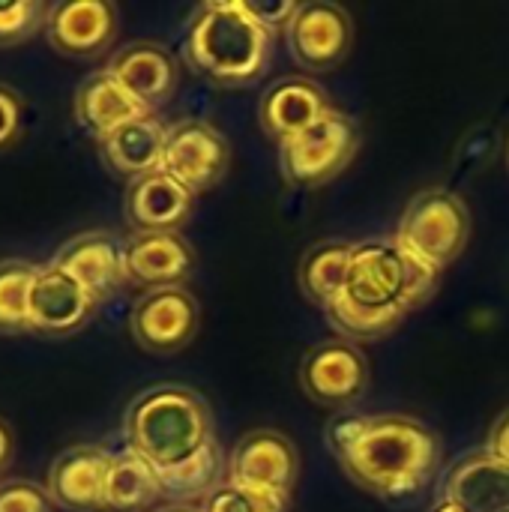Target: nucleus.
Segmentation results:
<instances>
[{
    "mask_svg": "<svg viewBox=\"0 0 509 512\" xmlns=\"http://www.w3.org/2000/svg\"><path fill=\"white\" fill-rule=\"evenodd\" d=\"M435 279L438 276L414 261L396 237L354 243L345 288L327 309V318L348 342L381 339L432 294Z\"/></svg>",
    "mask_w": 509,
    "mask_h": 512,
    "instance_id": "1",
    "label": "nucleus"
},
{
    "mask_svg": "<svg viewBox=\"0 0 509 512\" xmlns=\"http://www.w3.org/2000/svg\"><path fill=\"white\" fill-rule=\"evenodd\" d=\"M273 54V36L249 15L243 0H210L195 9L183 36L189 69L219 87L258 81Z\"/></svg>",
    "mask_w": 509,
    "mask_h": 512,
    "instance_id": "2",
    "label": "nucleus"
},
{
    "mask_svg": "<svg viewBox=\"0 0 509 512\" xmlns=\"http://www.w3.org/2000/svg\"><path fill=\"white\" fill-rule=\"evenodd\" d=\"M438 438L405 414L372 417L360 444L339 459L348 480L375 498L399 501L417 495L435 474Z\"/></svg>",
    "mask_w": 509,
    "mask_h": 512,
    "instance_id": "3",
    "label": "nucleus"
},
{
    "mask_svg": "<svg viewBox=\"0 0 509 512\" xmlns=\"http://www.w3.org/2000/svg\"><path fill=\"white\" fill-rule=\"evenodd\" d=\"M126 444L159 474L201 456L213 438L207 402L183 384H159L132 399L123 420Z\"/></svg>",
    "mask_w": 509,
    "mask_h": 512,
    "instance_id": "4",
    "label": "nucleus"
},
{
    "mask_svg": "<svg viewBox=\"0 0 509 512\" xmlns=\"http://www.w3.org/2000/svg\"><path fill=\"white\" fill-rule=\"evenodd\" d=\"M468 237V204L450 189H423L405 207L396 231V243L435 276L465 252Z\"/></svg>",
    "mask_w": 509,
    "mask_h": 512,
    "instance_id": "5",
    "label": "nucleus"
},
{
    "mask_svg": "<svg viewBox=\"0 0 509 512\" xmlns=\"http://www.w3.org/2000/svg\"><path fill=\"white\" fill-rule=\"evenodd\" d=\"M360 147L357 123L342 111H327L306 132L279 144V168L288 186L315 189L342 174Z\"/></svg>",
    "mask_w": 509,
    "mask_h": 512,
    "instance_id": "6",
    "label": "nucleus"
},
{
    "mask_svg": "<svg viewBox=\"0 0 509 512\" xmlns=\"http://www.w3.org/2000/svg\"><path fill=\"white\" fill-rule=\"evenodd\" d=\"M300 384L303 393L321 405L345 411L351 408L369 387V363L357 342L348 339H327L318 342L303 354L300 363Z\"/></svg>",
    "mask_w": 509,
    "mask_h": 512,
    "instance_id": "7",
    "label": "nucleus"
},
{
    "mask_svg": "<svg viewBox=\"0 0 509 512\" xmlns=\"http://www.w3.org/2000/svg\"><path fill=\"white\" fill-rule=\"evenodd\" d=\"M300 477V456L288 435L276 429L246 432L228 456V483L252 492L291 498Z\"/></svg>",
    "mask_w": 509,
    "mask_h": 512,
    "instance_id": "8",
    "label": "nucleus"
},
{
    "mask_svg": "<svg viewBox=\"0 0 509 512\" xmlns=\"http://www.w3.org/2000/svg\"><path fill=\"white\" fill-rule=\"evenodd\" d=\"M285 33L294 63L303 66L306 72L336 69L354 45L351 12L330 0L300 3Z\"/></svg>",
    "mask_w": 509,
    "mask_h": 512,
    "instance_id": "9",
    "label": "nucleus"
},
{
    "mask_svg": "<svg viewBox=\"0 0 509 512\" xmlns=\"http://www.w3.org/2000/svg\"><path fill=\"white\" fill-rule=\"evenodd\" d=\"M198 324V300L183 285L144 291L129 312V333L150 354L183 351L195 339Z\"/></svg>",
    "mask_w": 509,
    "mask_h": 512,
    "instance_id": "10",
    "label": "nucleus"
},
{
    "mask_svg": "<svg viewBox=\"0 0 509 512\" xmlns=\"http://www.w3.org/2000/svg\"><path fill=\"white\" fill-rule=\"evenodd\" d=\"M231 162V150L225 135L207 120H177L168 126L162 171L183 183L192 195L213 189Z\"/></svg>",
    "mask_w": 509,
    "mask_h": 512,
    "instance_id": "11",
    "label": "nucleus"
},
{
    "mask_svg": "<svg viewBox=\"0 0 509 512\" xmlns=\"http://www.w3.org/2000/svg\"><path fill=\"white\" fill-rule=\"evenodd\" d=\"M96 303L99 300L60 267H39L30 291V333L72 336L93 318Z\"/></svg>",
    "mask_w": 509,
    "mask_h": 512,
    "instance_id": "12",
    "label": "nucleus"
},
{
    "mask_svg": "<svg viewBox=\"0 0 509 512\" xmlns=\"http://www.w3.org/2000/svg\"><path fill=\"white\" fill-rule=\"evenodd\" d=\"M111 453L93 444H78L63 450L51 471L45 492L51 504L72 512L105 510V480L111 468Z\"/></svg>",
    "mask_w": 509,
    "mask_h": 512,
    "instance_id": "13",
    "label": "nucleus"
},
{
    "mask_svg": "<svg viewBox=\"0 0 509 512\" xmlns=\"http://www.w3.org/2000/svg\"><path fill=\"white\" fill-rule=\"evenodd\" d=\"M192 204L195 195L162 168L126 186V222L132 234H180Z\"/></svg>",
    "mask_w": 509,
    "mask_h": 512,
    "instance_id": "14",
    "label": "nucleus"
},
{
    "mask_svg": "<svg viewBox=\"0 0 509 512\" xmlns=\"http://www.w3.org/2000/svg\"><path fill=\"white\" fill-rule=\"evenodd\" d=\"M126 285L144 291L183 285L195 270V252L180 234H129L123 240Z\"/></svg>",
    "mask_w": 509,
    "mask_h": 512,
    "instance_id": "15",
    "label": "nucleus"
},
{
    "mask_svg": "<svg viewBox=\"0 0 509 512\" xmlns=\"http://www.w3.org/2000/svg\"><path fill=\"white\" fill-rule=\"evenodd\" d=\"M117 33V12L105 0H63L51 6L45 36L66 57H96Z\"/></svg>",
    "mask_w": 509,
    "mask_h": 512,
    "instance_id": "16",
    "label": "nucleus"
},
{
    "mask_svg": "<svg viewBox=\"0 0 509 512\" xmlns=\"http://www.w3.org/2000/svg\"><path fill=\"white\" fill-rule=\"evenodd\" d=\"M129 96H135L147 111L165 105L180 81L174 54L159 42H129L105 66Z\"/></svg>",
    "mask_w": 509,
    "mask_h": 512,
    "instance_id": "17",
    "label": "nucleus"
},
{
    "mask_svg": "<svg viewBox=\"0 0 509 512\" xmlns=\"http://www.w3.org/2000/svg\"><path fill=\"white\" fill-rule=\"evenodd\" d=\"M327 111H333L324 87H318V81L303 78V75H291L276 81L258 105V120L261 129L276 141L285 144L294 135L306 132L312 123H318Z\"/></svg>",
    "mask_w": 509,
    "mask_h": 512,
    "instance_id": "18",
    "label": "nucleus"
},
{
    "mask_svg": "<svg viewBox=\"0 0 509 512\" xmlns=\"http://www.w3.org/2000/svg\"><path fill=\"white\" fill-rule=\"evenodd\" d=\"M63 273H69L81 288H87L96 300L114 294L126 285L123 270V243H117L108 231H84L66 240V246L51 261Z\"/></svg>",
    "mask_w": 509,
    "mask_h": 512,
    "instance_id": "19",
    "label": "nucleus"
},
{
    "mask_svg": "<svg viewBox=\"0 0 509 512\" xmlns=\"http://www.w3.org/2000/svg\"><path fill=\"white\" fill-rule=\"evenodd\" d=\"M165 138L168 126L156 114H144L99 138V153L114 174L138 180L162 168Z\"/></svg>",
    "mask_w": 509,
    "mask_h": 512,
    "instance_id": "20",
    "label": "nucleus"
},
{
    "mask_svg": "<svg viewBox=\"0 0 509 512\" xmlns=\"http://www.w3.org/2000/svg\"><path fill=\"white\" fill-rule=\"evenodd\" d=\"M447 501L462 512H509V465L486 450L471 453L447 477Z\"/></svg>",
    "mask_w": 509,
    "mask_h": 512,
    "instance_id": "21",
    "label": "nucleus"
},
{
    "mask_svg": "<svg viewBox=\"0 0 509 512\" xmlns=\"http://www.w3.org/2000/svg\"><path fill=\"white\" fill-rule=\"evenodd\" d=\"M144 114H153L147 111L135 96H129L123 90V84L108 72H93L75 93V120L99 141L105 138L108 132H114L117 126L135 120V117H144Z\"/></svg>",
    "mask_w": 509,
    "mask_h": 512,
    "instance_id": "22",
    "label": "nucleus"
},
{
    "mask_svg": "<svg viewBox=\"0 0 509 512\" xmlns=\"http://www.w3.org/2000/svg\"><path fill=\"white\" fill-rule=\"evenodd\" d=\"M351 258H354V243L348 240H324L312 246L297 267V282L306 300H312L327 312L345 288Z\"/></svg>",
    "mask_w": 509,
    "mask_h": 512,
    "instance_id": "23",
    "label": "nucleus"
},
{
    "mask_svg": "<svg viewBox=\"0 0 509 512\" xmlns=\"http://www.w3.org/2000/svg\"><path fill=\"white\" fill-rule=\"evenodd\" d=\"M162 495L159 471L138 456L135 450H126L111 459L108 480H105V510L138 512Z\"/></svg>",
    "mask_w": 509,
    "mask_h": 512,
    "instance_id": "24",
    "label": "nucleus"
},
{
    "mask_svg": "<svg viewBox=\"0 0 509 512\" xmlns=\"http://www.w3.org/2000/svg\"><path fill=\"white\" fill-rule=\"evenodd\" d=\"M222 453L219 444H210L201 456H195L192 462L162 471L159 483H162V495L171 498L174 504H192L198 507L222 480Z\"/></svg>",
    "mask_w": 509,
    "mask_h": 512,
    "instance_id": "25",
    "label": "nucleus"
},
{
    "mask_svg": "<svg viewBox=\"0 0 509 512\" xmlns=\"http://www.w3.org/2000/svg\"><path fill=\"white\" fill-rule=\"evenodd\" d=\"M39 267L30 261H0V336L30 333V291Z\"/></svg>",
    "mask_w": 509,
    "mask_h": 512,
    "instance_id": "26",
    "label": "nucleus"
},
{
    "mask_svg": "<svg viewBox=\"0 0 509 512\" xmlns=\"http://www.w3.org/2000/svg\"><path fill=\"white\" fill-rule=\"evenodd\" d=\"M288 501L276 498V495H264V492H252L243 489L237 483H219L201 504V512H285Z\"/></svg>",
    "mask_w": 509,
    "mask_h": 512,
    "instance_id": "27",
    "label": "nucleus"
},
{
    "mask_svg": "<svg viewBox=\"0 0 509 512\" xmlns=\"http://www.w3.org/2000/svg\"><path fill=\"white\" fill-rule=\"evenodd\" d=\"M51 6L39 0H12L0 3V48H12L18 42H27L33 33H39L48 21Z\"/></svg>",
    "mask_w": 509,
    "mask_h": 512,
    "instance_id": "28",
    "label": "nucleus"
},
{
    "mask_svg": "<svg viewBox=\"0 0 509 512\" xmlns=\"http://www.w3.org/2000/svg\"><path fill=\"white\" fill-rule=\"evenodd\" d=\"M0 512H51V498L36 483L9 480L0 483Z\"/></svg>",
    "mask_w": 509,
    "mask_h": 512,
    "instance_id": "29",
    "label": "nucleus"
},
{
    "mask_svg": "<svg viewBox=\"0 0 509 512\" xmlns=\"http://www.w3.org/2000/svg\"><path fill=\"white\" fill-rule=\"evenodd\" d=\"M369 423H372V417L357 414V411H342L339 417H333V423L327 426V447L336 453V459H345L360 444Z\"/></svg>",
    "mask_w": 509,
    "mask_h": 512,
    "instance_id": "30",
    "label": "nucleus"
},
{
    "mask_svg": "<svg viewBox=\"0 0 509 512\" xmlns=\"http://www.w3.org/2000/svg\"><path fill=\"white\" fill-rule=\"evenodd\" d=\"M21 123H24V102L18 90L0 84V150H9L21 138Z\"/></svg>",
    "mask_w": 509,
    "mask_h": 512,
    "instance_id": "31",
    "label": "nucleus"
},
{
    "mask_svg": "<svg viewBox=\"0 0 509 512\" xmlns=\"http://www.w3.org/2000/svg\"><path fill=\"white\" fill-rule=\"evenodd\" d=\"M243 3H246L249 15H252L270 36H276L279 30H288L294 12H297V6H300V3H294V0H285V3H252V0H243Z\"/></svg>",
    "mask_w": 509,
    "mask_h": 512,
    "instance_id": "32",
    "label": "nucleus"
},
{
    "mask_svg": "<svg viewBox=\"0 0 509 512\" xmlns=\"http://www.w3.org/2000/svg\"><path fill=\"white\" fill-rule=\"evenodd\" d=\"M483 450H486L492 459L509 465V411H504V414L495 420V426H492L489 435H486V447H483Z\"/></svg>",
    "mask_w": 509,
    "mask_h": 512,
    "instance_id": "33",
    "label": "nucleus"
},
{
    "mask_svg": "<svg viewBox=\"0 0 509 512\" xmlns=\"http://www.w3.org/2000/svg\"><path fill=\"white\" fill-rule=\"evenodd\" d=\"M12 447H15V438H12V429L6 420H0V471L9 465L12 459Z\"/></svg>",
    "mask_w": 509,
    "mask_h": 512,
    "instance_id": "34",
    "label": "nucleus"
},
{
    "mask_svg": "<svg viewBox=\"0 0 509 512\" xmlns=\"http://www.w3.org/2000/svg\"><path fill=\"white\" fill-rule=\"evenodd\" d=\"M159 512H201L198 507H192V504H171V507H162Z\"/></svg>",
    "mask_w": 509,
    "mask_h": 512,
    "instance_id": "35",
    "label": "nucleus"
},
{
    "mask_svg": "<svg viewBox=\"0 0 509 512\" xmlns=\"http://www.w3.org/2000/svg\"><path fill=\"white\" fill-rule=\"evenodd\" d=\"M429 512H462V510H459V507H456L453 501H447V498H444V501H441L438 507H432Z\"/></svg>",
    "mask_w": 509,
    "mask_h": 512,
    "instance_id": "36",
    "label": "nucleus"
},
{
    "mask_svg": "<svg viewBox=\"0 0 509 512\" xmlns=\"http://www.w3.org/2000/svg\"><path fill=\"white\" fill-rule=\"evenodd\" d=\"M507 165H509V144H507Z\"/></svg>",
    "mask_w": 509,
    "mask_h": 512,
    "instance_id": "37",
    "label": "nucleus"
}]
</instances>
